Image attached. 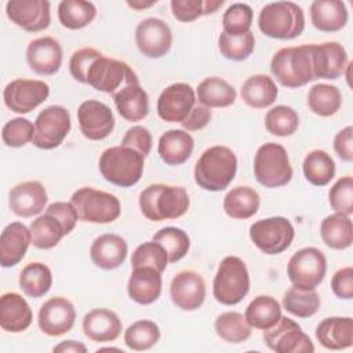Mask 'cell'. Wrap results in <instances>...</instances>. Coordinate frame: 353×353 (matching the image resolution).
<instances>
[{"instance_id":"f546056e","label":"cell","mask_w":353,"mask_h":353,"mask_svg":"<svg viewBox=\"0 0 353 353\" xmlns=\"http://www.w3.org/2000/svg\"><path fill=\"white\" fill-rule=\"evenodd\" d=\"M347 19L346 4L341 0H314L310 4L312 25L320 32H338L346 26Z\"/></svg>"},{"instance_id":"bcb514c9","label":"cell","mask_w":353,"mask_h":353,"mask_svg":"<svg viewBox=\"0 0 353 353\" xmlns=\"http://www.w3.org/2000/svg\"><path fill=\"white\" fill-rule=\"evenodd\" d=\"M153 241L163 245L168 255V262L175 263L181 261L190 248V239L183 229L167 226L154 233Z\"/></svg>"},{"instance_id":"5bb4252c","label":"cell","mask_w":353,"mask_h":353,"mask_svg":"<svg viewBox=\"0 0 353 353\" xmlns=\"http://www.w3.org/2000/svg\"><path fill=\"white\" fill-rule=\"evenodd\" d=\"M50 95V85L43 80L15 79L10 81L4 91L3 99L6 106L15 113L25 114L41 105Z\"/></svg>"},{"instance_id":"e7e4bbea","label":"cell","mask_w":353,"mask_h":353,"mask_svg":"<svg viewBox=\"0 0 353 353\" xmlns=\"http://www.w3.org/2000/svg\"><path fill=\"white\" fill-rule=\"evenodd\" d=\"M105 350H108V352H109V350H116V352H121V350H120V349H117V347H101V349H98L97 352H105Z\"/></svg>"},{"instance_id":"ab89813d","label":"cell","mask_w":353,"mask_h":353,"mask_svg":"<svg viewBox=\"0 0 353 353\" xmlns=\"http://www.w3.org/2000/svg\"><path fill=\"white\" fill-rule=\"evenodd\" d=\"M52 285L51 269L43 262L28 263L19 274V288L30 298L44 296Z\"/></svg>"},{"instance_id":"d4e9b609","label":"cell","mask_w":353,"mask_h":353,"mask_svg":"<svg viewBox=\"0 0 353 353\" xmlns=\"http://www.w3.org/2000/svg\"><path fill=\"white\" fill-rule=\"evenodd\" d=\"M83 332L92 342H112L116 341L121 331L123 323L117 313L106 307H97L90 310L83 319Z\"/></svg>"},{"instance_id":"ee69618b","label":"cell","mask_w":353,"mask_h":353,"mask_svg":"<svg viewBox=\"0 0 353 353\" xmlns=\"http://www.w3.org/2000/svg\"><path fill=\"white\" fill-rule=\"evenodd\" d=\"M216 335L228 343H241L251 336V325L239 312H225L214 323Z\"/></svg>"},{"instance_id":"e575fe53","label":"cell","mask_w":353,"mask_h":353,"mask_svg":"<svg viewBox=\"0 0 353 353\" xmlns=\"http://www.w3.org/2000/svg\"><path fill=\"white\" fill-rule=\"evenodd\" d=\"M196 98L200 105L207 108H228L234 103L237 92L226 80L212 76L204 79L196 91Z\"/></svg>"},{"instance_id":"4fadbf2b","label":"cell","mask_w":353,"mask_h":353,"mask_svg":"<svg viewBox=\"0 0 353 353\" xmlns=\"http://www.w3.org/2000/svg\"><path fill=\"white\" fill-rule=\"evenodd\" d=\"M263 342L276 353H313L312 339L302 331L301 325L290 317H280L279 321L263 331Z\"/></svg>"},{"instance_id":"db71d44e","label":"cell","mask_w":353,"mask_h":353,"mask_svg":"<svg viewBox=\"0 0 353 353\" xmlns=\"http://www.w3.org/2000/svg\"><path fill=\"white\" fill-rule=\"evenodd\" d=\"M328 201L335 212L353 214V178L350 175L339 178L328 192Z\"/></svg>"},{"instance_id":"c3c4849f","label":"cell","mask_w":353,"mask_h":353,"mask_svg":"<svg viewBox=\"0 0 353 353\" xmlns=\"http://www.w3.org/2000/svg\"><path fill=\"white\" fill-rule=\"evenodd\" d=\"M218 48L223 58L230 61H244L247 59L254 48H255V37L254 33L250 30L241 36H230L222 32L218 37Z\"/></svg>"},{"instance_id":"ffe728a7","label":"cell","mask_w":353,"mask_h":353,"mask_svg":"<svg viewBox=\"0 0 353 353\" xmlns=\"http://www.w3.org/2000/svg\"><path fill=\"white\" fill-rule=\"evenodd\" d=\"M170 296L172 303L181 310L193 312L199 309L205 299L204 279L194 270L176 273L170 284Z\"/></svg>"},{"instance_id":"8fae6325","label":"cell","mask_w":353,"mask_h":353,"mask_svg":"<svg viewBox=\"0 0 353 353\" xmlns=\"http://www.w3.org/2000/svg\"><path fill=\"white\" fill-rule=\"evenodd\" d=\"M294 237V226L284 216L259 219L250 226L251 241L266 255L281 254L291 245Z\"/></svg>"},{"instance_id":"e0dca14e","label":"cell","mask_w":353,"mask_h":353,"mask_svg":"<svg viewBox=\"0 0 353 353\" xmlns=\"http://www.w3.org/2000/svg\"><path fill=\"white\" fill-rule=\"evenodd\" d=\"M80 132L90 141L108 138L114 128V116L108 105L97 99H87L77 109Z\"/></svg>"},{"instance_id":"6f0895ef","label":"cell","mask_w":353,"mask_h":353,"mask_svg":"<svg viewBox=\"0 0 353 353\" xmlns=\"http://www.w3.org/2000/svg\"><path fill=\"white\" fill-rule=\"evenodd\" d=\"M331 290L339 299L353 298V268L346 266L336 270L331 279Z\"/></svg>"},{"instance_id":"d6a6232c","label":"cell","mask_w":353,"mask_h":353,"mask_svg":"<svg viewBox=\"0 0 353 353\" xmlns=\"http://www.w3.org/2000/svg\"><path fill=\"white\" fill-rule=\"evenodd\" d=\"M241 99L254 109H265L274 103L279 88L273 79L268 74L250 76L241 85Z\"/></svg>"},{"instance_id":"3957f363","label":"cell","mask_w":353,"mask_h":353,"mask_svg":"<svg viewBox=\"0 0 353 353\" xmlns=\"http://www.w3.org/2000/svg\"><path fill=\"white\" fill-rule=\"evenodd\" d=\"M101 175L110 183L120 188L137 185L143 174L145 157L132 148L119 145L102 152L99 161Z\"/></svg>"},{"instance_id":"8992f818","label":"cell","mask_w":353,"mask_h":353,"mask_svg":"<svg viewBox=\"0 0 353 353\" xmlns=\"http://www.w3.org/2000/svg\"><path fill=\"white\" fill-rule=\"evenodd\" d=\"M250 291V273L239 256H225L212 281V295L216 302L233 306L241 302Z\"/></svg>"},{"instance_id":"9c48e42d","label":"cell","mask_w":353,"mask_h":353,"mask_svg":"<svg viewBox=\"0 0 353 353\" xmlns=\"http://www.w3.org/2000/svg\"><path fill=\"white\" fill-rule=\"evenodd\" d=\"M327 273L325 255L316 247L298 250L288 261L287 276L299 290H316Z\"/></svg>"},{"instance_id":"52a82bcc","label":"cell","mask_w":353,"mask_h":353,"mask_svg":"<svg viewBox=\"0 0 353 353\" xmlns=\"http://www.w3.org/2000/svg\"><path fill=\"white\" fill-rule=\"evenodd\" d=\"M254 175L265 188H281L292 179V167L284 146L268 142L258 148L254 157Z\"/></svg>"},{"instance_id":"cb8c5ba5","label":"cell","mask_w":353,"mask_h":353,"mask_svg":"<svg viewBox=\"0 0 353 353\" xmlns=\"http://www.w3.org/2000/svg\"><path fill=\"white\" fill-rule=\"evenodd\" d=\"M32 244L30 229L25 226L22 222H11L8 223L3 232L0 239V265L1 268H12L18 265L29 245Z\"/></svg>"},{"instance_id":"f35d334b","label":"cell","mask_w":353,"mask_h":353,"mask_svg":"<svg viewBox=\"0 0 353 353\" xmlns=\"http://www.w3.org/2000/svg\"><path fill=\"white\" fill-rule=\"evenodd\" d=\"M335 161L324 150H310L302 163V171L309 183L313 186H325L335 176Z\"/></svg>"},{"instance_id":"f1b7e54d","label":"cell","mask_w":353,"mask_h":353,"mask_svg":"<svg viewBox=\"0 0 353 353\" xmlns=\"http://www.w3.org/2000/svg\"><path fill=\"white\" fill-rule=\"evenodd\" d=\"M316 338L321 346L330 350H343L353 345V319L327 317L316 327Z\"/></svg>"},{"instance_id":"b9f144b4","label":"cell","mask_w":353,"mask_h":353,"mask_svg":"<svg viewBox=\"0 0 353 353\" xmlns=\"http://www.w3.org/2000/svg\"><path fill=\"white\" fill-rule=\"evenodd\" d=\"M341 105L342 95L335 85L319 83L309 90L307 106L314 114L320 117L334 116L341 109Z\"/></svg>"},{"instance_id":"836d02e7","label":"cell","mask_w":353,"mask_h":353,"mask_svg":"<svg viewBox=\"0 0 353 353\" xmlns=\"http://www.w3.org/2000/svg\"><path fill=\"white\" fill-rule=\"evenodd\" d=\"M324 244L332 250L349 248L353 243V225L349 215L334 212L325 216L320 225Z\"/></svg>"},{"instance_id":"ac0fdd59","label":"cell","mask_w":353,"mask_h":353,"mask_svg":"<svg viewBox=\"0 0 353 353\" xmlns=\"http://www.w3.org/2000/svg\"><path fill=\"white\" fill-rule=\"evenodd\" d=\"M6 14L12 23L29 33L44 30L51 22L47 0H10L6 4Z\"/></svg>"},{"instance_id":"1f68e13d","label":"cell","mask_w":353,"mask_h":353,"mask_svg":"<svg viewBox=\"0 0 353 353\" xmlns=\"http://www.w3.org/2000/svg\"><path fill=\"white\" fill-rule=\"evenodd\" d=\"M119 114L127 121H141L149 113V97L141 83H132L113 95Z\"/></svg>"},{"instance_id":"681fc988","label":"cell","mask_w":353,"mask_h":353,"mask_svg":"<svg viewBox=\"0 0 353 353\" xmlns=\"http://www.w3.org/2000/svg\"><path fill=\"white\" fill-rule=\"evenodd\" d=\"M170 4L174 18L179 22H193L203 15L218 11L223 0H172Z\"/></svg>"},{"instance_id":"f6af8a7d","label":"cell","mask_w":353,"mask_h":353,"mask_svg":"<svg viewBox=\"0 0 353 353\" xmlns=\"http://www.w3.org/2000/svg\"><path fill=\"white\" fill-rule=\"evenodd\" d=\"M160 328L152 320H137L124 331V343L128 349L142 352L153 347L160 339Z\"/></svg>"},{"instance_id":"6125c7cd","label":"cell","mask_w":353,"mask_h":353,"mask_svg":"<svg viewBox=\"0 0 353 353\" xmlns=\"http://www.w3.org/2000/svg\"><path fill=\"white\" fill-rule=\"evenodd\" d=\"M52 350L54 352H61V353H85L87 346L83 342L69 339V341H62L61 343L54 346Z\"/></svg>"},{"instance_id":"680465c9","label":"cell","mask_w":353,"mask_h":353,"mask_svg":"<svg viewBox=\"0 0 353 353\" xmlns=\"http://www.w3.org/2000/svg\"><path fill=\"white\" fill-rule=\"evenodd\" d=\"M47 212L52 214L54 216H57L61 223L63 225L65 230H66V234H69L76 223H77V219H79V215L73 207V204L69 201H55V203H51L47 208H46Z\"/></svg>"},{"instance_id":"60d3db41","label":"cell","mask_w":353,"mask_h":353,"mask_svg":"<svg viewBox=\"0 0 353 353\" xmlns=\"http://www.w3.org/2000/svg\"><path fill=\"white\" fill-rule=\"evenodd\" d=\"M95 17L97 8L91 1L63 0L58 4V19L66 29H83L90 25Z\"/></svg>"},{"instance_id":"30bf717a","label":"cell","mask_w":353,"mask_h":353,"mask_svg":"<svg viewBox=\"0 0 353 353\" xmlns=\"http://www.w3.org/2000/svg\"><path fill=\"white\" fill-rule=\"evenodd\" d=\"M132 83H139L137 73L125 62L103 54L92 62L85 77V84L112 95Z\"/></svg>"},{"instance_id":"ba28073f","label":"cell","mask_w":353,"mask_h":353,"mask_svg":"<svg viewBox=\"0 0 353 353\" xmlns=\"http://www.w3.org/2000/svg\"><path fill=\"white\" fill-rule=\"evenodd\" d=\"M79 219L90 223H110L121 214L119 199L108 192L84 186L77 189L72 197Z\"/></svg>"},{"instance_id":"484cf974","label":"cell","mask_w":353,"mask_h":353,"mask_svg":"<svg viewBox=\"0 0 353 353\" xmlns=\"http://www.w3.org/2000/svg\"><path fill=\"white\" fill-rule=\"evenodd\" d=\"M127 241L116 233L98 236L90 247V258L95 266L103 270H113L121 266L127 258Z\"/></svg>"},{"instance_id":"5b68a950","label":"cell","mask_w":353,"mask_h":353,"mask_svg":"<svg viewBox=\"0 0 353 353\" xmlns=\"http://www.w3.org/2000/svg\"><path fill=\"white\" fill-rule=\"evenodd\" d=\"M258 28L265 36L272 39H295L305 29L303 10L292 1L269 3L259 12Z\"/></svg>"},{"instance_id":"9a60e30c","label":"cell","mask_w":353,"mask_h":353,"mask_svg":"<svg viewBox=\"0 0 353 353\" xmlns=\"http://www.w3.org/2000/svg\"><path fill=\"white\" fill-rule=\"evenodd\" d=\"M135 43L142 55L159 59L170 51L172 46V32L165 21L150 17L137 25Z\"/></svg>"},{"instance_id":"91938a15","label":"cell","mask_w":353,"mask_h":353,"mask_svg":"<svg viewBox=\"0 0 353 353\" xmlns=\"http://www.w3.org/2000/svg\"><path fill=\"white\" fill-rule=\"evenodd\" d=\"M334 150L341 160L346 163L353 161V128L347 125L334 137Z\"/></svg>"},{"instance_id":"603a6c76","label":"cell","mask_w":353,"mask_h":353,"mask_svg":"<svg viewBox=\"0 0 353 353\" xmlns=\"http://www.w3.org/2000/svg\"><path fill=\"white\" fill-rule=\"evenodd\" d=\"M47 190L39 181H25L17 183L8 193L10 210L22 218L40 214L47 204Z\"/></svg>"},{"instance_id":"74e56055","label":"cell","mask_w":353,"mask_h":353,"mask_svg":"<svg viewBox=\"0 0 353 353\" xmlns=\"http://www.w3.org/2000/svg\"><path fill=\"white\" fill-rule=\"evenodd\" d=\"M29 229L32 234V244L39 250L54 248L58 245L62 237L66 236V230L61 221L47 211L37 216L30 223Z\"/></svg>"},{"instance_id":"4dcf8cb0","label":"cell","mask_w":353,"mask_h":353,"mask_svg":"<svg viewBox=\"0 0 353 353\" xmlns=\"http://www.w3.org/2000/svg\"><path fill=\"white\" fill-rule=\"evenodd\" d=\"M194 149L193 137L185 130H168L159 138L157 152L168 165H181L189 160Z\"/></svg>"},{"instance_id":"7bdbcfd3","label":"cell","mask_w":353,"mask_h":353,"mask_svg":"<svg viewBox=\"0 0 353 353\" xmlns=\"http://www.w3.org/2000/svg\"><path fill=\"white\" fill-rule=\"evenodd\" d=\"M320 295L316 290H299L291 287L284 292L283 307L301 319L314 316L320 309Z\"/></svg>"},{"instance_id":"94428289","label":"cell","mask_w":353,"mask_h":353,"mask_svg":"<svg viewBox=\"0 0 353 353\" xmlns=\"http://www.w3.org/2000/svg\"><path fill=\"white\" fill-rule=\"evenodd\" d=\"M211 120V110L203 105H194L190 114L186 117L183 123H181L185 131H199L207 127Z\"/></svg>"},{"instance_id":"7c38bea8","label":"cell","mask_w":353,"mask_h":353,"mask_svg":"<svg viewBox=\"0 0 353 353\" xmlns=\"http://www.w3.org/2000/svg\"><path fill=\"white\" fill-rule=\"evenodd\" d=\"M70 127L69 110L61 105H51L37 114L32 143L44 150L55 149L68 137Z\"/></svg>"},{"instance_id":"8d00e7d4","label":"cell","mask_w":353,"mask_h":353,"mask_svg":"<svg viewBox=\"0 0 353 353\" xmlns=\"http://www.w3.org/2000/svg\"><path fill=\"white\" fill-rule=\"evenodd\" d=\"M244 317L251 328L265 331L281 317V305L270 295H258L247 306Z\"/></svg>"},{"instance_id":"44dd1931","label":"cell","mask_w":353,"mask_h":353,"mask_svg":"<svg viewBox=\"0 0 353 353\" xmlns=\"http://www.w3.org/2000/svg\"><path fill=\"white\" fill-rule=\"evenodd\" d=\"M63 51L58 40L50 36L32 40L26 48L29 68L40 76L55 74L62 65Z\"/></svg>"},{"instance_id":"2e32d148","label":"cell","mask_w":353,"mask_h":353,"mask_svg":"<svg viewBox=\"0 0 353 353\" xmlns=\"http://www.w3.org/2000/svg\"><path fill=\"white\" fill-rule=\"evenodd\" d=\"M196 92L188 83L165 87L157 99V114L167 123H183L196 105Z\"/></svg>"},{"instance_id":"6da1fadb","label":"cell","mask_w":353,"mask_h":353,"mask_svg":"<svg viewBox=\"0 0 353 353\" xmlns=\"http://www.w3.org/2000/svg\"><path fill=\"white\" fill-rule=\"evenodd\" d=\"M237 172L234 152L223 145L205 149L196 161L193 176L199 188L208 192L225 190Z\"/></svg>"},{"instance_id":"f5cc1de1","label":"cell","mask_w":353,"mask_h":353,"mask_svg":"<svg viewBox=\"0 0 353 353\" xmlns=\"http://www.w3.org/2000/svg\"><path fill=\"white\" fill-rule=\"evenodd\" d=\"M34 135V125L25 117H15L8 120L1 130L3 143L8 148H22L32 142Z\"/></svg>"},{"instance_id":"4316f807","label":"cell","mask_w":353,"mask_h":353,"mask_svg":"<svg viewBox=\"0 0 353 353\" xmlns=\"http://www.w3.org/2000/svg\"><path fill=\"white\" fill-rule=\"evenodd\" d=\"M161 273L153 268H132L127 283L128 296L139 305H150L161 295Z\"/></svg>"},{"instance_id":"11a10c76","label":"cell","mask_w":353,"mask_h":353,"mask_svg":"<svg viewBox=\"0 0 353 353\" xmlns=\"http://www.w3.org/2000/svg\"><path fill=\"white\" fill-rule=\"evenodd\" d=\"M102 55L98 50L92 47H83L77 51H74L69 61V70L74 80L85 84V77L90 66L95 59H98Z\"/></svg>"},{"instance_id":"277c9868","label":"cell","mask_w":353,"mask_h":353,"mask_svg":"<svg viewBox=\"0 0 353 353\" xmlns=\"http://www.w3.org/2000/svg\"><path fill=\"white\" fill-rule=\"evenodd\" d=\"M270 72L287 88L302 87L314 79L312 44L280 48L270 61Z\"/></svg>"},{"instance_id":"be15d7a7","label":"cell","mask_w":353,"mask_h":353,"mask_svg":"<svg viewBox=\"0 0 353 353\" xmlns=\"http://www.w3.org/2000/svg\"><path fill=\"white\" fill-rule=\"evenodd\" d=\"M127 4L134 8V10H143V8H148L153 4H156V0L154 1H148V3H142V1H127Z\"/></svg>"},{"instance_id":"9f6ffc18","label":"cell","mask_w":353,"mask_h":353,"mask_svg":"<svg viewBox=\"0 0 353 353\" xmlns=\"http://www.w3.org/2000/svg\"><path fill=\"white\" fill-rule=\"evenodd\" d=\"M121 145L128 146L139 152L143 157H146L152 150V134L143 125H134L127 130L121 139Z\"/></svg>"},{"instance_id":"83f0119b","label":"cell","mask_w":353,"mask_h":353,"mask_svg":"<svg viewBox=\"0 0 353 353\" xmlns=\"http://www.w3.org/2000/svg\"><path fill=\"white\" fill-rule=\"evenodd\" d=\"M33 313L26 299L17 292H6L0 298V327L12 334L28 330Z\"/></svg>"},{"instance_id":"d6986e66","label":"cell","mask_w":353,"mask_h":353,"mask_svg":"<svg viewBox=\"0 0 353 353\" xmlns=\"http://www.w3.org/2000/svg\"><path fill=\"white\" fill-rule=\"evenodd\" d=\"M76 320L73 303L63 296H54L46 301L37 316L39 328L48 336H61L69 332Z\"/></svg>"},{"instance_id":"f907efd6","label":"cell","mask_w":353,"mask_h":353,"mask_svg":"<svg viewBox=\"0 0 353 353\" xmlns=\"http://www.w3.org/2000/svg\"><path fill=\"white\" fill-rule=\"evenodd\" d=\"M168 263V255L161 244L156 241H145L139 244L131 256L132 268L148 266L163 273Z\"/></svg>"},{"instance_id":"7402d4cb","label":"cell","mask_w":353,"mask_h":353,"mask_svg":"<svg viewBox=\"0 0 353 353\" xmlns=\"http://www.w3.org/2000/svg\"><path fill=\"white\" fill-rule=\"evenodd\" d=\"M312 62L314 79L327 80L341 77L349 65L346 50L336 41L312 44Z\"/></svg>"},{"instance_id":"816d5d0a","label":"cell","mask_w":353,"mask_h":353,"mask_svg":"<svg viewBox=\"0 0 353 353\" xmlns=\"http://www.w3.org/2000/svg\"><path fill=\"white\" fill-rule=\"evenodd\" d=\"M252 8L245 3H233L222 15L223 32L230 36H241L250 32L252 25Z\"/></svg>"},{"instance_id":"7a4b0ae2","label":"cell","mask_w":353,"mask_h":353,"mask_svg":"<svg viewBox=\"0 0 353 353\" xmlns=\"http://www.w3.org/2000/svg\"><path fill=\"white\" fill-rule=\"evenodd\" d=\"M189 205V194L182 186L153 183L146 186L139 194L141 212L153 222L181 218Z\"/></svg>"},{"instance_id":"7dc6e473","label":"cell","mask_w":353,"mask_h":353,"mask_svg":"<svg viewBox=\"0 0 353 353\" xmlns=\"http://www.w3.org/2000/svg\"><path fill=\"white\" fill-rule=\"evenodd\" d=\"M265 127L272 135L290 137L299 127V116L294 108L277 105L268 110L265 116Z\"/></svg>"},{"instance_id":"d590c367","label":"cell","mask_w":353,"mask_h":353,"mask_svg":"<svg viewBox=\"0 0 353 353\" xmlns=\"http://www.w3.org/2000/svg\"><path fill=\"white\" fill-rule=\"evenodd\" d=\"M261 204L258 192L250 186H236L223 197V211L233 219H248L254 216Z\"/></svg>"}]
</instances>
